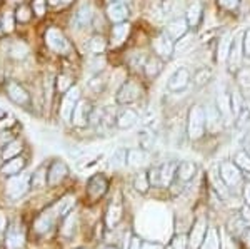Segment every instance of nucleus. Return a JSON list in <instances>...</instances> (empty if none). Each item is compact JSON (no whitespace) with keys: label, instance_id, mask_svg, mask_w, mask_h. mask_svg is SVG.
Returning a JSON list of instances; mask_svg holds the SVG:
<instances>
[{"label":"nucleus","instance_id":"nucleus-20","mask_svg":"<svg viewBox=\"0 0 250 249\" xmlns=\"http://www.w3.org/2000/svg\"><path fill=\"white\" fill-rule=\"evenodd\" d=\"M137 120H139V114L135 111L125 109L117 117V127L119 129H130V127H134L137 124Z\"/></svg>","mask_w":250,"mask_h":249},{"label":"nucleus","instance_id":"nucleus-15","mask_svg":"<svg viewBox=\"0 0 250 249\" xmlns=\"http://www.w3.org/2000/svg\"><path fill=\"white\" fill-rule=\"evenodd\" d=\"M25 243V234L23 231L20 229L19 226H12L9 232H7V238H5V244L9 249H20Z\"/></svg>","mask_w":250,"mask_h":249},{"label":"nucleus","instance_id":"nucleus-32","mask_svg":"<svg viewBox=\"0 0 250 249\" xmlns=\"http://www.w3.org/2000/svg\"><path fill=\"white\" fill-rule=\"evenodd\" d=\"M200 17H202V7H200V3L199 2L192 3L187 10V23L190 27H195L199 23Z\"/></svg>","mask_w":250,"mask_h":249},{"label":"nucleus","instance_id":"nucleus-35","mask_svg":"<svg viewBox=\"0 0 250 249\" xmlns=\"http://www.w3.org/2000/svg\"><path fill=\"white\" fill-rule=\"evenodd\" d=\"M127 154H128V151L124 149V147L115 149L114 154H112V158H110V164L114 167H122L124 164H127Z\"/></svg>","mask_w":250,"mask_h":249},{"label":"nucleus","instance_id":"nucleus-52","mask_svg":"<svg viewBox=\"0 0 250 249\" xmlns=\"http://www.w3.org/2000/svg\"><path fill=\"white\" fill-rule=\"evenodd\" d=\"M17 19L20 22H27V20L30 19V10L27 9V7H20L17 10Z\"/></svg>","mask_w":250,"mask_h":249},{"label":"nucleus","instance_id":"nucleus-7","mask_svg":"<svg viewBox=\"0 0 250 249\" xmlns=\"http://www.w3.org/2000/svg\"><path fill=\"white\" fill-rule=\"evenodd\" d=\"M188 82H190V72L185 69V67H180V69H177L170 75V79H168V82H167V87H168V91H172V92H179V91H184L185 87L188 86Z\"/></svg>","mask_w":250,"mask_h":249},{"label":"nucleus","instance_id":"nucleus-58","mask_svg":"<svg viewBox=\"0 0 250 249\" xmlns=\"http://www.w3.org/2000/svg\"><path fill=\"white\" fill-rule=\"evenodd\" d=\"M5 226H7L5 214H3V212H0V232H2L3 229H5Z\"/></svg>","mask_w":250,"mask_h":249},{"label":"nucleus","instance_id":"nucleus-39","mask_svg":"<svg viewBox=\"0 0 250 249\" xmlns=\"http://www.w3.org/2000/svg\"><path fill=\"white\" fill-rule=\"evenodd\" d=\"M20 151H22V142H20V140H12L9 146L5 147V151H3V159L15 158Z\"/></svg>","mask_w":250,"mask_h":249},{"label":"nucleus","instance_id":"nucleus-53","mask_svg":"<svg viewBox=\"0 0 250 249\" xmlns=\"http://www.w3.org/2000/svg\"><path fill=\"white\" fill-rule=\"evenodd\" d=\"M34 10L37 15L45 14V0H34Z\"/></svg>","mask_w":250,"mask_h":249},{"label":"nucleus","instance_id":"nucleus-59","mask_svg":"<svg viewBox=\"0 0 250 249\" xmlns=\"http://www.w3.org/2000/svg\"><path fill=\"white\" fill-rule=\"evenodd\" d=\"M142 249H164V248L160 246V244H145V243H144Z\"/></svg>","mask_w":250,"mask_h":249},{"label":"nucleus","instance_id":"nucleus-31","mask_svg":"<svg viewBox=\"0 0 250 249\" xmlns=\"http://www.w3.org/2000/svg\"><path fill=\"white\" fill-rule=\"evenodd\" d=\"M193 40H195V39H193V35L185 34L184 37H180V39L175 42V45H173V52H175V54H185L187 50H190V49H192Z\"/></svg>","mask_w":250,"mask_h":249},{"label":"nucleus","instance_id":"nucleus-21","mask_svg":"<svg viewBox=\"0 0 250 249\" xmlns=\"http://www.w3.org/2000/svg\"><path fill=\"white\" fill-rule=\"evenodd\" d=\"M128 32H130V25L128 23L119 22L117 25H114V29H112V45L114 47L122 45L128 37Z\"/></svg>","mask_w":250,"mask_h":249},{"label":"nucleus","instance_id":"nucleus-50","mask_svg":"<svg viewBox=\"0 0 250 249\" xmlns=\"http://www.w3.org/2000/svg\"><path fill=\"white\" fill-rule=\"evenodd\" d=\"M3 30H5V32L14 30V19H12L10 12H7V14L3 15Z\"/></svg>","mask_w":250,"mask_h":249},{"label":"nucleus","instance_id":"nucleus-30","mask_svg":"<svg viewBox=\"0 0 250 249\" xmlns=\"http://www.w3.org/2000/svg\"><path fill=\"white\" fill-rule=\"evenodd\" d=\"M23 166H25V160L22 158H12V159H9V162L2 167V172L3 174H9V176L19 174V172L23 169Z\"/></svg>","mask_w":250,"mask_h":249},{"label":"nucleus","instance_id":"nucleus-12","mask_svg":"<svg viewBox=\"0 0 250 249\" xmlns=\"http://www.w3.org/2000/svg\"><path fill=\"white\" fill-rule=\"evenodd\" d=\"M45 40H47V45L55 52H63L68 47L65 37H63V34L59 29H48L45 34Z\"/></svg>","mask_w":250,"mask_h":249},{"label":"nucleus","instance_id":"nucleus-47","mask_svg":"<svg viewBox=\"0 0 250 249\" xmlns=\"http://www.w3.org/2000/svg\"><path fill=\"white\" fill-rule=\"evenodd\" d=\"M187 248H188V241H185L184 236H177L172 241V246H170V249H187Z\"/></svg>","mask_w":250,"mask_h":249},{"label":"nucleus","instance_id":"nucleus-61","mask_svg":"<svg viewBox=\"0 0 250 249\" xmlns=\"http://www.w3.org/2000/svg\"><path fill=\"white\" fill-rule=\"evenodd\" d=\"M107 249H114V248H107Z\"/></svg>","mask_w":250,"mask_h":249},{"label":"nucleus","instance_id":"nucleus-49","mask_svg":"<svg viewBox=\"0 0 250 249\" xmlns=\"http://www.w3.org/2000/svg\"><path fill=\"white\" fill-rule=\"evenodd\" d=\"M148 181H150V184H154V186H160V171H159V167L150 169V172H148Z\"/></svg>","mask_w":250,"mask_h":249},{"label":"nucleus","instance_id":"nucleus-25","mask_svg":"<svg viewBox=\"0 0 250 249\" xmlns=\"http://www.w3.org/2000/svg\"><path fill=\"white\" fill-rule=\"evenodd\" d=\"M122 218V203L120 201H114V203L108 206L107 211V226L114 227L117 223Z\"/></svg>","mask_w":250,"mask_h":249},{"label":"nucleus","instance_id":"nucleus-4","mask_svg":"<svg viewBox=\"0 0 250 249\" xmlns=\"http://www.w3.org/2000/svg\"><path fill=\"white\" fill-rule=\"evenodd\" d=\"M244 34L245 32H237L232 39V47H230V54H229V66L232 70H237L244 59Z\"/></svg>","mask_w":250,"mask_h":249},{"label":"nucleus","instance_id":"nucleus-9","mask_svg":"<svg viewBox=\"0 0 250 249\" xmlns=\"http://www.w3.org/2000/svg\"><path fill=\"white\" fill-rule=\"evenodd\" d=\"M217 109L220 111L222 117H224L225 122H232L233 119V107H232V95L227 94V92L220 91L219 94H217Z\"/></svg>","mask_w":250,"mask_h":249},{"label":"nucleus","instance_id":"nucleus-1","mask_svg":"<svg viewBox=\"0 0 250 249\" xmlns=\"http://www.w3.org/2000/svg\"><path fill=\"white\" fill-rule=\"evenodd\" d=\"M205 111L200 106H193L188 112L187 119V132L190 139H200L205 132Z\"/></svg>","mask_w":250,"mask_h":249},{"label":"nucleus","instance_id":"nucleus-33","mask_svg":"<svg viewBox=\"0 0 250 249\" xmlns=\"http://www.w3.org/2000/svg\"><path fill=\"white\" fill-rule=\"evenodd\" d=\"M239 86H240V91L244 94V97H247L250 100V70L249 69H242L239 72Z\"/></svg>","mask_w":250,"mask_h":249},{"label":"nucleus","instance_id":"nucleus-46","mask_svg":"<svg viewBox=\"0 0 250 249\" xmlns=\"http://www.w3.org/2000/svg\"><path fill=\"white\" fill-rule=\"evenodd\" d=\"M25 54H27V47L23 45V44H14V47H12V55L14 57H17V59H22V57H25Z\"/></svg>","mask_w":250,"mask_h":249},{"label":"nucleus","instance_id":"nucleus-44","mask_svg":"<svg viewBox=\"0 0 250 249\" xmlns=\"http://www.w3.org/2000/svg\"><path fill=\"white\" fill-rule=\"evenodd\" d=\"M195 84L197 86H202V84L207 82L208 79H210V70H207V69H200L199 72L195 74Z\"/></svg>","mask_w":250,"mask_h":249},{"label":"nucleus","instance_id":"nucleus-18","mask_svg":"<svg viewBox=\"0 0 250 249\" xmlns=\"http://www.w3.org/2000/svg\"><path fill=\"white\" fill-rule=\"evenodd\" d=\"M107 15H108V19L112 20V22H124L125 19H127V15H128V9L124 5L122 2H114V3H110V5L107 7Z\"/></svg>","mask_w":250,"mask_h":249},{"label":"nucleus","instance_id":"nucleus-3","mask_svg":"<svg viewBox=\"0 0 250 249\" xmlns=\"http://www.w3.org/2000/svg\"><path fill=\"white\" fill-rule=\"evenodd\" d=\"M30 187V176L29 174H20L14 176L7 182V196L12 199H17L20 196H23Z\"/></svg>","mask_w":250,"mask_h":249},{"label":"nucleus","instance_id":"nucleus-60","mask_svg":"<svg viewBox=\"0 0 250 249\" xmlns=\"http://www.w3.org/2000/svg\"><path fill=\"white\" fill-rule=\"evenodd\" d=\"M50 3H52V5H57V3H59V0H50Z\"/></svg>","mask_w":250,"mask_h":249},{"label":"nucleus","instance_id":"nucleus-10","mask_svg":"<svg viewBox=\"0 0 250 249\" xmlns=\"http://www.w3.org/2000/svg\"><path fill=\"white\" fill-rule=\"evenodd\" d=\"M204 111H205V126H207V131L219 132L222 129V120H224V117H222L220 111L217 109V106L208 104Z\"/></svg>","mask_w":250,"mask_h":249},{"label":"nucleus","instance_id":"nucleus-19","mask_svg":"<svg viewBox=\"0 0 250 249\" xmlns=\"http://www.w3.org/2000/svg\"><path fill=\"white\" fill-rule=\"evenodd\" d=\"M148 162L147 149H130L127 154V164L130 167H142Z\"/></svg>","mask_w":250,"mask_h":249},{"label":"nucleus","instance_id":"nucleus-34","mask_svg":"<svg viewBox=\"0 0 250 249\" xmlns=\"http://www.w3.org/2000/svg\"><path fill=\"white\" fill-rule=\"evenodd\" d=\"M160 70H162V60L159 57H150L145 62V74L148 77H157L160 74Z\"/></svg>","mask_w":250,"mask_h":249},{"label":"nucleus","instance_id":"nucleus-24","mask_svg":"<svg viewBox=\"0 0 250 249\" xmlns=\"http://www.w3.org/2000/svg\"><path fill=\"white\" fill-rule=\"evenodd\" d=\"M67 166L63 162H54V166L50 167V171H48V182L50 184H59L60 181L67 176Z\"/></svg>","mask_w":250,"mask_h":249},{"label":"nucleus","instance_id":"nucleus-38","mask_svg":"<svg viewBox=\"0 0 250 249\" xmlns=\"http://www.w3.org/2000/svg\"><path fill=\"white\" fill-rule=\"evenodd\" d=\"M148 186H150V181H148V174H145V172H140V174L135 176L134 179V187L139 192H147Z\"/></svg>","mask_w":250,"mask_h":249},{"label":"nucleus","instance_id":"nucleus-55","mask_svg":"<svg viewBox=\"0 0 250 249\" xmlns=\"http://www.w3.org/2000/svg\"><path fill=\"white\" fill-rule=\"evenodd\" d=\"M240 218H242V221H244L245 224H247V227H250V206H249V204H247V206L242 207Z\"/></svg>","mask_w":250,"mask_h":249},{"label":"nucleus","instance_id":"nucleus-28","mask_svg":"<svg viewBox=\"0 0 250 249\" xmlns=\"http://www.w3.org/2000/svg\"><path fill=\"white\" fill-rule=\"evenodd\" d=\"M55 218H57V216H55L54 211L43 212V214L37 219V223H35V229L39 232H47L52 227V224H54Z\"/></svg>","mask_w":250,"mask_h":249},{"label":"nucleus","instance_id":"nucleus-29","mask_svg":"<svg viewBox=\"0 0 250 249\" xmlns=\"http://www.w3.org/2000/svg\"><path fill=\"white\" fill-rule=\"evenodd\" d=\"M92 20V9L88 5H83L80 7L79 12L75 14V19H74V23L77 25V29H82V27H87Z\"/></svg>","mask_w":250,"mask_h":249},{"label":"nucleus","instance_id":"nucleus-57","mask_svg":"<svg viewBox=\"0 0 250 249\" xmlns=\"http://www.w3.org/2000/svg\"><path fill=\"white\" fill-rule=\"evenodd\" d=\"M244 199H245V203L250 206V182H247L244 186Z\"/></svg>","mask_w":250,"mask_h":249},{"label":"nucleus","instance_id":"nucleus-56","mask_svg":"<svg viewBox=\"0 0 250 249\" xmlns=\"http://www.w3.org/2000/svg\"><path fill=\"white\" fill-rule=\"evenodd\" d=\"M244 54L250 57V29L244 34Z\"/></svg>","mask_w":250,"mask_h":249},{"label":"nucleus","instance_id":"nucleus-27","mask_svg":"<svg viewBox=\"0 0 250 249\" xmlns=\"http://www.w3.org/2000/svg\"><path fill=\"white\" fill-rule=\"evenodd\" d=\"M232 35L225 34L224 37L219 40V49H217V59L220 60V62H224V60L229 59V54H230V47H232Z\"/></svg>","mask_w":250,"mask_h":249},{"label":"nucleus","instance_id":"nucleus-22","mask_svg":"<svg viewBox=\"0 0 250 249\" xmlns=\"http://www.w3.org/2000/svg\"><path fill=\"white\" fill-rule=\"evenodd\" d=\"M197 172V166L190 160H184V162L179 164V167H177V178H179L182 182H188L190 179H193V176H195Z\"/></svg>","mask_w":250,"mask_h":249},{"label":"nucleus","instance_id":"nucleus-48","mask_svg":"<svg viewBox=\"0 0 250 249\" xmlns=\"http://www.w3.org/2000/svg\"><path fill=\"white\" fill-rule=\"evenodd\" d=\"M205 249H219V239H217V232L210 231L207 238V248Z\"/></svg>","mask_w":250,"mask_h":249},{"label":"nucleus","instance_id":"nucleus-11","mask_svg":"<svg viewBox=\"0 0 250 249\" xmlns=\"http://www.w3.org/2000/svg\"><path fill=\"white\" fill-rule=\"evenodd\" d=\"M173 45L175 44H172V39L167 34H160L159 37L152 40V47H154L155 54H159L164 59H168L173 54Z\"/></svg>","mask_w":250,"mask_h":249},{"label":"nucleus","instance_id":"nucleus-36","mask_svg":"<svg viewBox=\"0 0 250 249\" xmlns=\"http://www.w3.org/2000/svg\"><path fill=\"white\" fill-rule=\"evenodd\" d=\"M75 226H77V218H75V214H68L65 221H63V226H62V229H60V232H62V236H65V238H70L75 231Z\"/></svg>","mask_w":250,"mask_h":249},{"label":"nucleus","instance_id":"nucleus-17","mask_svg":"<svg viewBox=\"0 0 250 249\" xmlns=\"http://www.w3.org/2000/svg\"><path fill=\"white\" fill-rule=\"evenodd\" d=\"M107 191V179L104 176H94L90 181H88V194L92 198H100L104 196Z\"/></svg>","mask_w":250,"mask_h":249},{"label":"nucleus","instance_id":"nucleus-13","mask_svg":"<svg viewBox=\"0 0 250 249\" xmlns=\"http://www.w3.org/2000/svg\"><path fill=\"white\" fill-rule=\"evenodd\" d=\"M90 117H92L90 104L85 102V100H80V102L77 104V107H75V111H74V115H72L74 124L79 127H83V126H87V122L90 120Z\"/></svg>","mask_w":250,"mask_h":249},{"label":"nucleus","instance_id":"nucleus-5","mask_svg":"<svg viewBox=\"0 0 250 249\" xmlns=\"http://www.w3.org/2000/svg\"><path fill=\"white\" fill-rule=\"evenodd\" d=\"M79 97H80L79 87H70V89L67 91V94L63 95L62 106H60V114H62L63 120L72 119L75 107H77V104H79Z\"/></svg>","mask_w":250,"mask_h":249},{"label":"nucleus","instance_id":"nucleus-6","mask_svg":"<svg viewBox=\"0 0 250 249\" xmlns=\"http://www.w3.org/2000/svg\"><path fill=\"white\" fill-rule=\"evenodd\" d=\"M205 234H207V223H205L204 218H199L193 224L190 236H188V249H199L202 246Z\"/></svg>","mask_w":250,"mask_h":249},{"label":"nucleus","instance_id":"nucleus-16","mask_svg":"<svg viewBox=\"0 0 250 249\" xmlns=\"http://www.w3.org/2000/svg\"><path fill=\"white\" fill-rule=\"evenodd\" d=\"M177 167H179V164L172 162V160H167V162H164L162 166L159 167V171H160V186H170L173 178L177 176Z\"/></svg>","mask_w":250,"mask_h":249},{"label":"nucleus","instance_id":"nucleus-43","mask_svg":"<svg viewBox=\"0 0 250 249\" xmlns=\"http://www.w3.org/2000/svg\"><path fill=\"white\" fill-rule=\"evenodd\" d=\"M142 246H144V241L139 236H130L127 243H125L124 249H142Z\"/></svg>","mask_w":250,"mask_h":249},{"label":"nucleus","instance_id":"nucleus-54","mask_svg":"<svg viewBox=\"0 0 250 249\" xmlns=\"http://www.w3.org/2000/svg\"><path fill=\"white\" fill-rule=\"evenodd\" d=\"M219 3L224 9H229V10H233L239 7V0H219Z\"/></svg>","mask_w":250,"mask_h":249},{"label":"nucleus","instance_id":"nucleus-41","mask_svg":"<svg viewBox=\"0 0 250 249\" xmlns=\"http://www.w3.org/2000/svg\"><path fill=\"white\" fill-rule=\"evenodd\" d=\"M237 124H239V127H245L247 124H250V109L247 106L242 107L240 112L237 114Z\"/></svg>","mask_w":250,"mask_h":249},{"label":"nucleus","instance_id":"nucleus-42","mask_svg":"<svg viewBox=\"0 0 250 249\" xmlns=\"http://www.w3.org/2000/svg\"><path fill=\"white\" fill-rule=\"evenodd\" d=\"M104 49H105V40L102 37H99V35H95V37L90 40V50L95 52V54H100V52H104Z\"/></svg>","mask_w":250,"mask_h":249},{"label":"nucleus","instance_id":"nucleus-23","mask_svg":"<svg viewBox=\"0 0 250 249\" xmlns=\"http://www.w3.org/2000/svg\"><path fill=\"white\" fill-rule=\"evenodd\" d=\"M7 92H9V97L14 100L15 104H27L29 102V94L15 82H10L7 86Z\"/></svg>","mask_w":250,"mask_h":249},{"label":"nucleus","instance_id":"nucleus-14","mask_svg":"<svg viewBox=\"0 0 250 249\" xmlns=\"http://www.w3.org/2000/svg\"><path fill=\"white\" fill-rule=\"evenodd\" d=\"M187 30H188L187 19H175L167 23V32H165V34L172 40H179L180 37H184V35L187 34Z\"/></svg>","mask_w":250,"mask_h":249},{"label":"nucleus","instance_id":"nucleus-40","mask_svg":"<svg viewBox=\"0 0 250 249\" xmlns=\"http://www.w3.org/2000/svg\"><path fill=\"white\" fill-rule=\"evenodd\" d=\"M139 140H140V144H142L144 149H150V147L154 146V132H150L147 129L139 132Z\"/></svg>","mask_w":250,"mask_h":249},{"label":"nucleus","instance_id":"nucleus-2","mask_svg":"<svg viewBox=\"0 0 250 249\" xmlns=\"http://www.w3.org/2000/svg\"><path fill=\"white\" fill-rule=\"evenodd\" d=\"M220 179L227 184L229 189L232 187L239 186L242 182V172H240V167L237 166L235 162H230V160H225V162L220 164Z\"/></svg>","mask_w":250,"mask_h":249},{"label":"nucleus","instance_id":"nucleus-51","mask_svg":"<svg viewBox=\"0 0 250 249\" xmlns=\"http://www.w3.org/2000/svg\"><path fill=\"white\" fill-rule=\"evenodd\" d=\"M68 86H70V79H68L67 75H60L59 82H57L59 91L60 92H65V91H68Z\"/></svg>","mask_w":250,"mask_h":249},{"label":"nucleus","instance_id":"nucleus-26","mask_svg":"<svg viewBox=\"0 0 250 249\" xmlns=\"http://www.w3.org/2000/svg\"><path fill=\"white\" fill-rule=\"evenodd\" d=\"M74 206H75V198L74 196H67V198H63L60 203H57L54 206V211L55 212V216H67V214H70V211L74 209Z\"/></svg>","mask_w":250,"mask_h":249},{"label":"nucleus","instance_id":"nucleus-37","mask_svg":"<svg viewBox=\"0 0 250 249\" xmlns=\"http://www.w3.org/2000/svg\"><path fill=\"white\" fill-rule=\"evenodd\" d=\"M233 162H235L237 166L240 167V169L250 172V152H247V151H239L235 154V159H233Z\"/></svg>","mask_w":250,"mask_h":249},{"label":"nucleus","instance_id":"nucleus-8","mask_svg":"<svg viewBox=\"0 0 250 249\" xmlns=\"http://www.w3.org/2000/svg\"><path fill=\"white\" fill-rule=\"evenodd\" d=\"M139 95H140V86L135 82H132V80H128V82H125L119 89V92H117V102L130 104L139 99Z\"/></svg>","mask_w":250,"mask_h":249},{"label":"nucleus","instance_id":"nucleus-62","mask_svg":"<svg viewBox=\"0 0 250 249\" xmlns=\"http://www.w3.org/2000/svg\"><path fill=\"white\" fill-rule=\"evenodd\" d=\"M0 115H2V112H0Z\"/></svg>","mask_w":250,"mask_h":249},{"label":"nucleus","instance_id":"nucleus-45","mask_svg":"<svg viewBox=\"0 0 250 249\" xmlns=\"http://www.w3.org/2000/svg\"><path fill=\"white\" fill-rule=\"evenodd\" d=\"M43 182H45V172H43V169H39L34 174V178H32V186H34V187H42Z\"/></svg>","mask_w":250,"mask_h":249}]
</instances>
